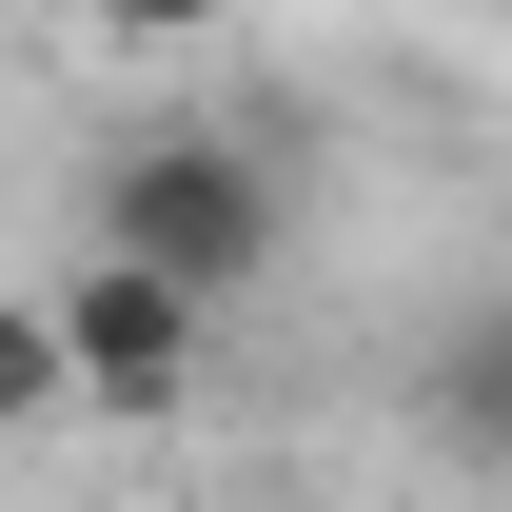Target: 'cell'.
<instances>
[{
    "label": "cell",
    "mask_w": 512,
    "mask_h": 512,
    "mask_svg": "<svg viewBox=\"0 0 512 512\" xmlns=\"http://www.w3.org/2000/svg\"><path fill=\"white\" fill-rule=\"evenodd\" d=\"M99 256H158L178 296H256L276 256H296V217H276V158L217 119H158L99 158Z\"/></svg>",
    "instance_id": "1"
},
{
    "label": "cell",
    "mask_w": 512,
    "mask_h": 512,
    "mask_svg": "<svg viewBox=\"0 0 512 512\" xmlns=\"http://www.w3.org/2000/svg\"><path fill=\"white\" fill-rule=\"evenodd\" d=\"M40 316H60V355H79V414H138V434L197 414V335H217V296H178L158 256H79Z\"/></svg>",
    "instance_id": "2"
},
{
    "label": "cell",
    "mask_w": 512,
    "mask_h": 512,
    "mask_svg": "<svg viewBox=\"0 0 512 512\" xmlns=\"http://www.w3.org/2000/svg\"><path fill=\"white\" fill-rule=\"evenodd\" d=\"M434 434L473 453V473H512V296H473V316L434 335Z\"/></svg>",
    "instance_id": "3"
},
{
    "label": "cell",
    "mask_w": 512,
    "mask_h": 512,
    "mask_svg": "<svg viewBox=\"0 0 512 512\" xmlns=\"http://www.w3.org/2000/svg\"><path fill=\"white\" fill-rule=\"evenodd\" d=\"M79 20H99V40H217L237 0H79Z\"/></svg>",
    "instance_id": "4"
},
{
    "label": "cell",
    "mask_w": 512,
    "mask_h": 512,
    "mask_svg": "<svg viewBox=\"0 0 512 512\" xmlns=\"http://www.w3.org/2000/svg\"><path fill=\"white\" fill-rule=\"evenodd\" d=\"M493 40H512V0H493Z\"/></svg>",
    "instance_id": "5"
}]
</instances>
